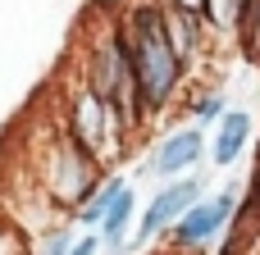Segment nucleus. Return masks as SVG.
<instances>
[{"label":"nucleus","instance_id":"1","mask_svg":"<svg viewBox=\"0 0 260 255\" xmlns=\"http://www.w3.org/2000/svg\"><path fill=\"white\" fill-rule=\"evenodd\" d=\"M123 18V37H128V55H133V78H137V100H142V119L146 128L155 119H165V110L183 96L187 82V59L174 50L169 32H165V9L160 0H128L119 9Z\"/></svg>","mask_w":260,"mask_h":255},{"label":"nucleus","instance_id":"2","mask_svg":"<svg viewBox=\"0 0 260 255\" xmlns=\"http://www.w3.org/2000/svg\"><path fill=\"white\" fill-rule=\"evenodd\" d=\"M78 55V78L119 114V123L142 137L146 119H142V100H137V78H133V55H128V37H123V18L119 9H96L82 23V37L73 46Z\"/></svg>","mask_w":260,"mask_h":255},{"label":"nucleus","instance_id":"3","mask_svg":"<svg viewBox=\"0 0 260 255\" xmlns=\"http://www.w3.org/2000/svg\"><path fill=\"white\" fill-rule=\"evenodd\" d=\"M101 183H105V164L91 151H82L64 132V123H55V132H50V141L41 151V196L59 214H78L96 196Z\"/></svg>","mask_w":260,"mask_h":255},{"label":"nucleus","instance_id":"4","mask_svg":"<svg viewBox=\"0 0 260 255\" xmlns=\"http://www.w3.org/2000/svg\"><path fill=\"white\" fill-rule=\"evenodd\" d=\"M59 123H64V132H69L82 151H91L105 169L128 155V151H123L128 141H137V137L119 123V114H114L82 78L64 91V100H59Z\"/></svg>","mask_w":260,"mask_h":255},{"label":"nucleus","instance_id":"5","mask_svg":"<svg viewBox=\"0 0 260 255\" xmlns=\"http://www.w3.org/2000/svg\"><path fill=\"white\" fill-rule=\"evenodd\" d=\"M201 196H206V178L197 169L183 173V178H169L165 187H155L151 201H146V210H142V219H137V228H133V237H128V246H146V242L165 237Z\"/></svg>","mask_w":260,"mask_h":255},{"label":"nucleus","instance_id":"6","mask_svg":"<svg viewBox=\"0 0 260 255\" xmlns=\"http://www.w3.org/2000/svg\"><path fill=\"white\" fill-rule=\"evenodd\" d=\"M238 205H242V192H238V187H224V192H215V196H201V201H197V205L165 233L169 246H174V251H187V255L206 251V246L233 224Z\"/></svg>","mask_w":260,"mask_h":255},{"label":"nucleus","instance_id":"7","mask_svg":"<svg viewBox=\"0 0 260 255\" xmlns=\"http://www.w3.org/2000/svg\"><path fill=\"white\" fill-rule=\"evenodd\" d=\"M201 160H206V132L192 123V128H178V132H169L165 141H155V151L146 155V173L169 183V178L192 173Z\"/></svg>","mask_w":260,"mask_h":255},{"label":"nucleus","instance_id":"8","mask_svg":"<svg viewBox=\"0 0 260 255\" xmlns=\"http://www.w3.org/2000/svg\"><path fill=\"white\" fill-rule=\"evenodd\" d=\"M133 219H137V192L128 187V178H119V192L101 219V255H128V237H133Z\"/></svg>","mask_w":260,"mask_h":255},{"label":"nucleus","instance_id":"9","mask_svg":"<svg viewBox=\"0 0 260 255\" xmlns=\"http://www.w3.org/2000/svg\"><path fill=\"white\" fill-rule=\"evenodd\" d=\"M247 141H251V114L247 110H224V119L215 128V141L206 146V155H210L215 169H229V164L242 160Z\"/></svg>","mask_w":260,"mask_h":255},{"label":"nucleus","instance_id":"10","mask_svg":"<svg viewBox=\"0 0 260 255\" xmlns=\"http://www.w3.org/2000/svg\"><path fill=\"white\" fill-rule=\"evenodd\" d=\"M114 192H119V178H105V183L96 187V196H91V201H87V205H82V210L73 214L82 233H91V228H101V219H105V210H110V201H114Z\"/></svg>","mask_w":260,"mask_h":255},{"label":"nucleus","instance_id":"11","mask_svg":"<svg viewBox=\"0 0 260 255\" xmlns=\"http://www.w3.org/2000/svg\"><path fill=\"white\" fill-rule=\"evenodd\" d=\"M224 91H197L192 96V105H187V114H192V123L197 128H210V123H219L224 119Z\"/></svg>","mask_w":260,"mask_h":255},{"label":"nucleus","instance_id":"12","mask_svg":"<svg viewBox=\"0 0 260 255\" xmlns=\"http://www.w3.org/2000/svg\"><path fill=\"white\" fill-rule=\"evenodd\" d=\"M78 242V233H73V224H50V233L41 237V246L37 255H69V246Z\"/></svg>","mask_w":260,"mask_h":255},{"label":"nucleus","instance_id":"13","mask_svg":"<svg viewBox=\"0 0 260 255\" xmlns=\"http://www.w3.org/2000/svg\"><path fill=\"white\" fill-rule=\"evenodd\" d=\"M165 5L187 9V14H201V18H210V23H215V0H165ZM215 27H219V23H215Z\"/></svg>","mask_w":260,"mask_h":255},{"label":"nucleus","instance_id":"14","mask_svg":"<svg viewBox=\"0 0 260 255\" xmlns=\"http://www.w3.org/2000/svg\"><path fill=\"white\" fill-rule=\"evenodd\" d=\"M69 255H101V237L96 233H78V242L69 246Z\"/></svg>","mask_w":260,"mask_h":255}]
</instances>
